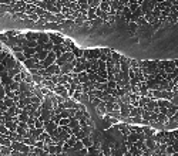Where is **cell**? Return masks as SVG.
I'll return each mask as SVG.
<instances>
[{"mask_svg": "<svg viewBox=\"0 0 178 156\" xmlns=\"http://www.w3.org/2000/svg\"><path fill=\"white\" fill-rule=\"evenodd\" d=\"M69 125H70V118H63L59 122V126H69Z\"/></svg>", "mask_w": 178, "mask_h": 156, "instance_id": "obj_3", "label": "cell"}, {"mask_svg": "<svg viewBox=\"0 0 178 156\" xmlns=\"http://www.w3.org/2000/svg\"><path fill=\"white\" fill-rule=\"evenodd\" d=\"M57 128H59V124H56V122H53L52 119H50V121H48V122H46V124H44V131H46V132H47L48 135H50V134H53L54 131H57Z\"/></svg>", "mask_w": 178, "mask_h": 156, "instance_id": "obj_1", "label": "cell"}, {"mask_svg": "<svg viewBox=\"0 0 178 156\" xmlns=\"http://www.w3.org/2000/svg\"><path fill=\"white\" fill-rule=\"evenodd\" d=\"M81 142L84 143V146H86L87 149H90V148L94 146V142H93V138H91V136H86L84 139H81Z\"/></svg>", "mask_w": 178, "mask_h": 156, "instance_id": "obj_2", "label": "cell"}]
</instances>
